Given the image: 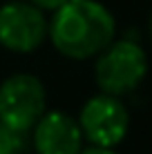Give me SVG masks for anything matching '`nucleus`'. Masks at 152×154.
Returning a JSON list of instances; mask_svg holds the SVG:
<instances>
[{"mask_svg":"<svg viewBox=\"0 0 152 154\" xmlns=\"http://www.w3.org/2000/svg\"><path fill=\"white\" fill-rule=\"evenodd\" d=\"M116 20L98 0H65L47 23V36L63 56L85 60L114 40Z\"/></svg>","mask_w":152,"mask_h":154,"instance_id":"nucleus-1","label":"nucleus"},{"mask_svg":"<svg viewBox=\"0 0 152 154\" xmlns=\"http://www.w3.org/2000/svg\"><path fill=\"white\" fill-rule=\"evenodd\" d=\"M96 60V85L101 92L112 94V96H123V94L137 89L148 72V58L141 45L132 40H116L110 42L105 49L98 51Z\"/></svg>","mask_w":152,"mask_h":154,"instance_id":"nucleus-2","label":"nucleus"},{"mask_svg":"<svg viewBox=\"0 0 152 154\" xmlns=\"http://www.w3.org/2000/svg\"><path fill=\"white\" fill-rule=\"evenodd\" d=\"M47 92L40 78L31 74H14L0 85V123L29 132L45 114Z\"/></svg>","mask_w":152,"mask_h":154,"instance_id":"nucleus-3","label":"nucleus"},{"mask_svg":"<svg viewBox=\"0 0 152 154\" xmlns=\"http://www.w3.org/2000/svg\"><path fill=\"white\" fill-rule=\"evenodd\" d=\"M83 139H87L92 145L114 147L119 145L130 127V114L119 96L112 94H96L83 105L78 116Z\"/></svg>","mask_w":152,"mask_h":154,"instance_id":"nucleus-4","label":"nucleus"},{"mask_svg":"<svg viewBox=\"0 0 152 154\" xmlns=\"http://www.w3.org/2000/svg\"><path fill=\"white\" fill-rule=\"evenodd\" d=\"M47 36L45 11L27 0H11L0 7V45L9 51L27 54L43 45Z\"/></svg>","mask_w":152,"mask_h":154,"instance_id":"nucleus-5","label":"nucleus"},{"mask_svg":"<svg viewBox=\"0 0 152 154\" xmlns=\"http://www.w3.org/2000/svg\"><path fill=\"white\" fill-rule=\"evenodd\" d=\"M31 130V141L38 154H78L83 147L78 121L60 109L45 112Z\"/></svg>","mask_w":152,"mask_h":154,"instance_id":"nucleus-6","label":"nucleus"},{"mask_svg":"<svg viewBox=\"0 0 152 154\" xmlns=\"http://www.w3.org/2000/svg\"><path fill=\"white\" fill-rule=\"evenodd\" d=\"M25 150H27V132L0 123V154H25Z\"/></svg>","mask_w":152,"mask_h":154,"instance_id":"nucleus-7","label":"nucleus"},{"mask_svg":"<svg viewBox=\"0 0 152 154\" xmlns=\"http://www.w3.org/2000/svg\"><path fill=\"white\" fill-rule=\"evenodd\" d=\"M27 2H31L34 7H38L40 11H56L65 0H27Z\"/></svg>","mask_w":152,"mask_h":154,"instance_id":"nucleus-8","label":"nucleus"},{"mask_svg":"<svg viewBox=\"0 0 152 154\" xmlns=\"http://www.w3.org/2000/svg\"><path fill=\"white\" fill-rule=\"evenodd\" d=\"M78 154H116L112 147H101V145H92V147H81Z\"/></svg>","mask_w":152,"mask_h":154,"instance_id":"nucleus-9","label":"nucleus"}]
</instances>
